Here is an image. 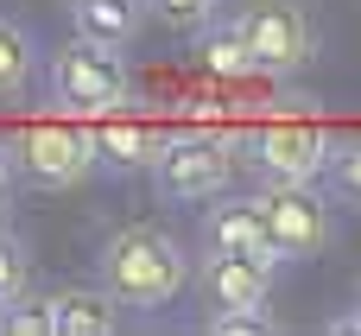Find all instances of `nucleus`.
<instances>
[{
	"label": "nucleus",
	"instance_id": "1",
	"mask_svg": "<svg viewBox=\"0 0 361 336\" xmlns=\"http://www.w3.org/2000/svg\"><path fill=\"white\" fill-rule=\"evenodd\" d=\"M190 286V254L159 222H127L102 241V292L133 311H159Z\"/></svg>",
	"mask_w": 361,
	"mask_h": 336
},
{
	"label": "nucleus",
	"instance_id": "15",
	"mask_svg": "<svg viewBox=\"0 0 361 336\" xmlns=\"http://www.w3.org/2000/svg\"><path fill=\"white\" fill-rule=\"evenodd\" d=\"M0 336H51V299L13 292V299L0 305Z\"/></svg>",
	"mask_w": 361,
	"mask_h": 336
},
{
	"label": "nucleus",
	"instance_id": "7",
	"mask_svg": "<svg viewBox=\"0 0 361 336\" xmlns=\"http://www.w3.org/2000/svg\"><path fill=\"white\" fill-rule=\"evenodd\" d=\"M254 203H260L273 260H311V254H324L336 241V222H330V210H324V197L311 184H267Z\"/></svg>",
	"mask_w": 361,
	"mask_h": 336
},
{
	"label": "nucleus",
	"instance_id": "22",
	"mask_svg": "<svg viewBox=\"0 0 361 336\" xmlns=\"http://www.w3.org/2000/svg\"><path fill=\"white\" fill-rule=\"evenodd\" d=\"M0 222H6V203H0Z\"/></svg>",
	"mask_w": 361,
	"mask_h": 336
},
{
	"label": "nucleus",
	"instance_id": "18",
	"mask_svg": "<svg viewBox=\"0 0 361 336\" xmlns=\"http://www.w3.org/2000/svg\"><path fill=\"white\" fill-rule=\"evenodd\" d=\"M25 273H32V260H25V241L0 222V305L13 299V292H25Z\"/></svg>",
	"mask_w": 361,
	"mask_h": 336
},
{
	"label": "nucleus",
	"instance_id": "10",
	"mask_svg": "<svg viewBox=\"0 0 361 336\" xmlns=\"http://www.w3.org/2000/svg\"><path fill=\"white\" fill-rule=\"evenodd\" d=\"M89 140H95V159H108V165H121V172H146V165L159 159V146H165V127L108 108V114H95Z\"/></svg>",
	"mask_w": 361,
	"mask_h": 336
},
{
	"label": "nucleus",
	"instance_id": "9",
	"mask_svg": "<svg viewBox=\"0 0 361 336\" xmlns=\"http://www.w3.org/2000/svg\"><path fill=\"white\" fill-rule=\"evenodd\" d=\"M203 248H216V254H254V260H273V241H267L260 203H254V197H222V203H209V197H203Z\"/></svg>",
	"mask_w": 361,
	"mask_h": 336
},
{
	"label": "nucleus",
	"instance_id": "19",
	"mask_svg": "<svg viewBox=\"0 0 361 336\" xmlns=\"http://www.w3.org/2000/svg\"><path fill=\"white\" fill-rule=\"evenodd\" d=\"M324 172L336 178V197L361 210V140H355V146H343V152L330 146V165H324Z\"/></svg>",
	"mask_w": 361,
	"mask_h": 336
},
{
	"label": "nucleus",
	"instance_id": "11",
	"mask_svg": "<svg viewBox=\"0 0 361 336\" xmlns=\"http://www.w3.org/2000/svg\"><path fill=\"white\" fill-rule=\"evenodd\" d=\"M70 19H76V38L127 51L146 25V0H70Z\"/></svg>",
	"mask_w": 361,
	"mask_h": 336
},
{
	"label": "nucleus",
	"instance_id": "5",
	"mask_svg": "<svg viewBox=\"0 0 361 336\" xmlns=\"http://www.w3.org/2000/svg\"><path fill=\"white\" fill-rule=\"evenodd\" d=\"M13 172L25 178V184H44V191H63V184H82L102 159H95V140L82 133V127H70V121H32V127H19V140H13Z\"/></svg>",
	"mask_w": 361,
	"mask_h": 336
},
{
	"label": "nucleus",
	"instance_id": "3",
	"mask_svg": "<svg viewBox=\"0 0 361 336\" xmlns=\"http://www.w3.org/2000/svg\"><path fill=\"white\" fill-rule=\"evenodd\" d=\"M133 95L127 83V64L108 51V44H89V38H70L57 57H51V102L63 114H108Z\"/></svg>",
	"mask_w": 361,
	"mask_h": 336
},
{
	"label": "nucleus",
	"instance_id": "14",
	"mask_svg": "<svg viewBox=\"0 0 361 336\" xmlns=\"http://www.w3.org/2000/svg\"><path fill=\"white\" fill-rule=\"evenodd\" d=\"M32 76V32L0 13V95H19Z\"/></svg>",
	"mask_w": 361,
	"mask_h": 336
},
{
	"label": "nucleus",
	"instance_id": "20",
	"mask_svg": "<svg viewBox=\"0 0 361 336\" xmlns=\"http://www.w3.org/2000/svg\"><path fill=\"white\" fill-rule=\"evenodd\" d=\"M330 330H336V336H361V311H343V318H336Z\"/></svg>",
	"mask_w": 361,
	"mask_h": 336
},
{
	"label": "nucleus",
	"instance_id": "13",
	"mask_svg": "<svg viewBox=\"0 0 361 336\" xmlns=\"http://www.w3.org/2000/svg\"><path fill=\"white\" fill-rule=\"evenodd\" d=\"M197 51H203V70L235 83V76H254V57H247V38H241V19H222V25H197Z\"/></svg>",
	"mask_w": 361,
	"mask_h": 336
},
{
	"label": "nucleus",
	"instance_id": "12",
	"mask_svg": "<svg viewBox=\"0 0 361 336\" xmlns=\"http://www.w3.org/2000/svg\"><path fill=\"white\" fill-rule=\"evenodd\" d=\"M121 311L102 286H63L51 292V336H114Z\"/></svg>",
	"mask_w": 361,
	"mask_h": 336
},
{
	"label": "nucleus",
	"instance_id": "16",
	"mask_svg": "<svg viewBox=\"0 0 361 336\" xmlns=\"http://www.w3.org/2000/svg\"><path fill=\"white\" fill-rule=\"evenodd\" d=\"M203 330L209 336H279V324L267 318V305H222V311L203 318Z\"/></svg>",
	"mask_w": 361,
	"mask_h": 336
},
{
	"label": "nucleus",
	"instance_id": "2",
	"mask_svg": "<svg viewBox=\"0 0 361 336\" xmlns=\"http://www.w3.org/2000/svg\"><path fill=\"white\" fill-rule=\"evenodd\" d=\"M146 172L165 203H203L235 184V146L222 133H165V146Z\"/></svg>",
	"mask_w": 361,
	"mask_h": 336
},
{
	"label": "nucleus",
	"instance_id": "4",
	"mask_svg": "<svg viewBox=\"0 0 361 336\" xmlns=\"http://www.w3.org/2000/svg\"><path fill=\"white\" fill-rule=\"evenodd\" d=\"M330 146L336 140L317 121H305V114H279V121H260L247 133V159H254V172L267 184H311V178H324Z\"/></svg>",
	"mask_w": 361,
	"mask_h": 336
},
{
	"label": "nucleus",
	"instance_id": "21",
	"mask_svg": "<svg viewBox=\"0 0 361 336\" xmlns=\"http://www.w3.org/2000/svg\"><path fill=\"white\" fill-rule=\"evenodd\" d=\"M6 178H13V159H6V146H0V197H6Z\"/></svg>",
	"mask_w": 361,
	"mask_h": 336
},
{
	"label": "nucleus",
	"instance_id": "6",
	"mask_svg": "<svg viewBox=\"0 0 361 336\" xmlns=\"http://www.w3.org/2000/svg\"><path fill=\"white\" fill-rule=\"evenodd\" d=\"M241 38L254 57V76H298L317 51L311 38V13L298 0H247L241 13Z\"/></svg>",
	"mask_w": 361,
	"mask_h": 336
},
{
	"label": "nucleus",
	"instance_id": "8",
	"mask_svg": "<svg viewBox=\"0 0 361 336\" xmlns=\"http://www.w3.org/2000/svg\"><path fill=\"white\" fill-rule=\"evenodd\" d=\"M197 286H203V299L222 311V305H267V292H273V260H254V254H203V267H197Z\"/></svg>",
	"mask_w": 361,
	"mask_h": 336
},
{
	"label": "nucleus",
	"instance_id": "17",
	"mask_svg": "<svg viewBox=\"0 0 361 336\" xmlns=\"http://www.w3.org/2000/svg\"><path fill=\"white\" fill-rule=\"evenodd\" d=\"M216 6H222V0H146V13H152L165 32H197V25L216 19Z\"/></svg>",
	"mask_w": 361,
	"mask_h": 336
}]
</instances>
